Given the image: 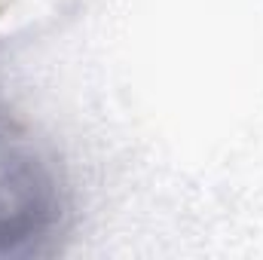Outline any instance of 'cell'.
Returning <instances> with one entry per match:
<instances>
[{"label":"cell","instance_id":"cell-1","mask_svg":"<svg viewBox=\"0 0 263 260\" xmlns=\"http://www.w3.org/2000/svg\"><path fill=\"white\" fill-rule=\"evenodd\" d=\"M67 217V190L34 147H0V257L43 251Z\"/></svg>","mask_w":263,"mask_h":260}]
</instances>
